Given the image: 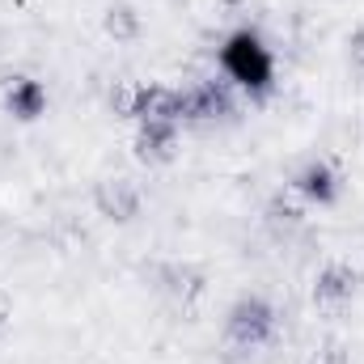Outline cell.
Segmentation results:
<instances>
[{
  "label": "cell",
  "instance_id": "cell-1",
  "mask_svg": "<svg viewBox=\"0 0 364 364\" xmlns=\"http://www.w3.org/2000/svg\"><path fill=\"white\" fill-rule=\"evenodd\" d=\"M225 68L233 81L250 85V90H267L272 85V55L255 34H233L225 47Z\"/></svg>",
  "mask_w": 364,
  "mask_h": 364
},
{
  "label": "cell",
  "instance_id": "cell-2",
  "mask_svg": "<svg viewBox=\"0 0 364 364\" xmlns=\"http://www.w3.org/2000/svg\"><path fill=\"white\" fill-rule=\"evenodd\" d=\"M9 106H13V114L34 119V114L43 110V90H38L34 81H17V85H13V93H9Z\"/></svg>",
  "mask_w": 364,
  "mask_h": 364
},
{
  "label": "cell",
  "instance_id": "cell-3",
  "mask_svg": "<svg viewBox=\"0 0 364 364\" xmlns=\"http://www.w3.org/2000/svg\"><path fill=\"white\" fill-rule=\"evenodd\" d=\"M305 191L318 195V199H331V174L326 170H309L305 174Z\"/></svg>",
  "mask_w": 364,
  "mask_h": 364
}]
</instances>
